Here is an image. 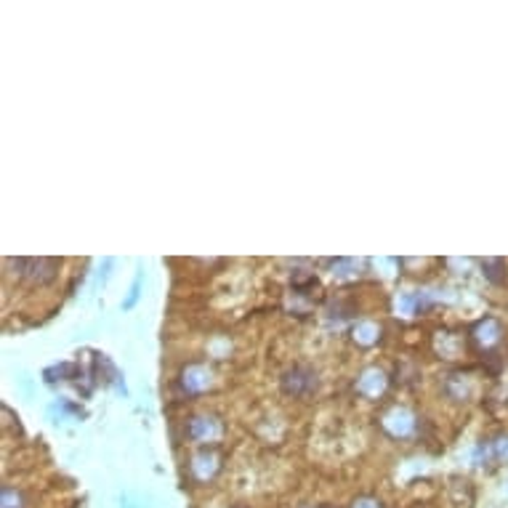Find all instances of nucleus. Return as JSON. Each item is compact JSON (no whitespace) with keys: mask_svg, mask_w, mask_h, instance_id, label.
I'll list each match as a JSON object with an SVG mask.
<instances>
[]
</instances>
